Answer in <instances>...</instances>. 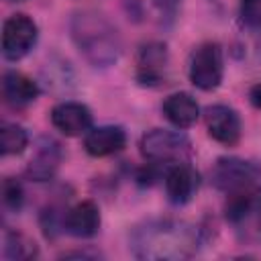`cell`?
I'll use <instances>...</instances> for the list:
<instances>
[{
    "label": "cell",
    "mask_w": 261,
    "mask_h": 261,
    "mask_svg": "<svg viewBox=\"0 0 261 261\" xmlns=\"http://www.w3.org/2000/svg\"><path fill=\"white\" fill-rule=\"evenodd\" d=\"M63 161V149L53 137H41L35 145L33 157L27 163V177L33 181H49L55 177Z\"/></svg>",
    "instance_id": "cell-11"
},
{
    "label": "cell",
    "mask_w": 261,
    "mask_h": 261,
    "mask_svg": "<svg viewBox=\"0 0 261 261\" xmlns=\"http://www.w3.org/2000/svg\"><path fill=\"white\" fill-rule=\"evenodd\" d=\"M2 206L8 212H20L24 206V188L16 177L2 179Z\"/></svg>",
    "instance_id": "cell-19"
},
{
    "label": "cell",
    "mask_w": 261,
    "mask_h": 261,
    "mask_svg": "<svg viewBox=\"0 0 261 261\" xmlns=\"http://www.w3.org/2000/svg\"><path fill=\"white\" fill-rule=\"evenodd\" d=\"M153 4H155V8H157L163 16H169V18H171V16L177 12L181 0H153Z\"/></svg>",
    "instance_id": "cell-21"
},
{
    "label": "cell",
    "mask_w": 261,
    "mask_h": 261,
    "mask_svg": "<svg viewBox=\"0 0 261 261\" xmlns=\"http://www.w3.org/2000/svg\"><path fill=\"white\" fill-rule=\"evenodd\" d=\"M59 257L61 259H71V257H77V259H98V257H102V253H98V251H67V253H61Z\"/></svg>",
    "instance_id": "cell-22"
},
{
    "label": "cell",
    "mask_w": 261,
    "mask_h": 261,
    "mask_svg": "<svg viewBox=\"0 0 261 261\" xmlns=\"http://www.w3.org/2000/svg\"><path fill=\"white\" fill-rule=\"evenodd\" d=\"M2 257L8 261H31L39 257V247L37 243L27 237L24 232L4 228L2 234Z\"/></svg>",
    "instance_id": "cell-16"
},
{
    "label": "cell",
    "mask_w": 261,
    "mask_h": 261,
    "mask_svg": "<svg viewBox=\"0 0 261 261\" xmlns=\"http://www.w3.org/2000/svg\"><path fill=\"white\" fill-rule=\"evenodd\" d=\"M204 124L208 137L224 147H234L243 135V122L239 112L228 104H212L204 110Z\"/></svg>",
    "instance_id": "cell-8"
},
{
    "label": "cell",
    "mask_w": 261,
    "mask_h": 261,
    "mask_svg": "<svg viewBox=\"0 0 261 261\" xmlns=\"http://www.w3.org/2000/svg\"><path fill=\"white\" fill-rule=\"evenodd\" d=\"M6 2H22V0H6Z\"/></svg>",
    "instance_id": "cell-24"
},
{
    "label": "cell",
    "mask_w": 261,
    "mask_h": 261,
    "mask_svg": "<svg viewBox=\"0 0 261 261\" xmlns=\"http://www.w3.org/2000/svg\"><path fill=\"white\" fill-rule=\"evenodd\" d=\"M126 147V130L118 124L92 126L84 135V149L90 157H110Z\"/></svg>",
    "instance_id": "cell-13"
},
{
    "label": "cell",
    "mask_w": 261,
    "mask_h": 261,
    "mask_svg": "<svg viewBox=\"0 0 261 261\" xmlns=\"http://www.w3.org/2000/svg\"><path fill=\"white\" fill-rule=\"evenodd\" d=\"M249 100H251V104H253L257 110H261V84H255V86L249 90Z\"/></svg>",
    "instance_id": "cell-23"
},
{
    "label": "cell",
    "mask_w": 261,
    "mask_h": 261,
    "mask_svg": "<svg viewBox=\"0 0 261 261\" xmlns=\"http://www.w3.org/2000/svg\"><path fill=\"white\" fill-rule=\"evenodd\" d=\"M39 41V27L37 22L24 14L14 12L2 24V57L10 63L24 59Z\"/></svg>",
    "instance_id": "cell-6"
},
{
    "label": "cell",
    "mask_w": 261,
    "mask_h": 261,
    "mask_svg": "<svg viewBox=\"0 0 261 261\" xmlns=\"http://www.w3.org/2000/svg\"><path fill=\"white\" fill-rule=\"evenodd\" d=\"M141 155L145 161L151 163H161V165H171L177 161H186L192 153V143L188 135L177 128H151L141 137Z\"/></svg>",
    "instance_id": "cell-3"
},
{
    "label": "cell",
    "mask_w": 261,
    "mask_h": 261,
    "mask_svg": "<svg viewBox=\"0 0 261 261\" xmlns=\"http://www.w3.org/2000/svg\"><path fill=\"white\" fill-rule=\"evenodd\" d=\"M49 120L55 130H59L65 137H84L94 126L92 110L84 102L65 100L51 108Z\"/></svg>",
    "instance_id": "cell-10"
},
{
    "label": "cell",
    "mask_w": 261,
    "mask_h": 261,
    "mask_svg": "<svg viewBox=\"0 0 261 261\" xmlns=\"http://www.w3.org/2000/svg\"><path fill=\"white\" fill-rule=\"evenodd\" d=\"M65 210L59 204H47L41 214H39V222L43 228V234L47 239H55L59 232H63V218H65Z\"/></svg>",
    "instance_id": "cell-18"
},
{
    "label": "cell",
    "mask_w": 261,
    "mask_h": 261,
    "mask_svg": "<svg viewBox=\"0 0 261 261\" xmlns=\"http://www.w3.org/2000/svg\"><path fill=\"white\" fill-rule=\"evenodd\" d=\"M188 77L194 88L202 92H214L224 80V51L216 41L200 43L188 63Z\"/></svg>",
    "instance_id": "cell-4"
},
{
    "label": "cell",
    "mask_w": 261,
    "mask_h": 261,
    "mask_svg": "<svg viewBox=\"0 0 261 261\" xmlns=\"http://www.w3.org/2000/svg\"><path fill=\"white\" fill-rule=\"evenodd\" d=\"M200 173L196 171L194 165L188 161H177L167 165L163 173V186H165V196L169 204L173 206H186L194 200V196L200 190Z\"/></svg>",
    "instance_id": "cell-9"
},
{
    "label": "cell",
    "mask_w": 261,
    "mask_h": 261,
    "mask_svg": "<svg viewBox=\"0 0 261 261\" xmlns=\"http://www.w3.org/2000/svg\"><path fill=\"white\" fill-rule=\"evenodd\" d=\"M39 94H41L39 84L27 73L16 69H6L2 73V98L10 108L14 110L27 108L39 98Z\"/></svg>",
    "instance_id": "cell-14"
},
{
    "label": "cell",
    "mask_w": 261,
    "mask_h": 261,
    "mask_svg": "<svg viewBox=\"0 0 261 261\" xmlns=\"http://www.w3.org/2000/svg\"><path fill=\"white\" fill-rule=\"evenodd\" d=\"M169 73V51L163 41H147L135 59V80L145 88H159Z\"/></svg>",
    "instance_id": "cell-7"
},
{
    "label": "cell",
    "mask_w": 261,
    "mask_h": 261,
    "mask_svg": "<svg viewBox=\"0 0 261 261\" xmlns=\"http://www.w3.org/2000/svg\"><path fill=\"white\" fill-rule=\"evenodd\" d=\"M200 228L177 218H149L133 228L130 255L145 261H179L198 253Z\"/></svg>",
    "instance_id": "cell-1"
},
{
    "label": "cell",
    "mask_w": 261,
    "mask_h": 261,
    "mask_svg": "<svg viewBox=\"0 0 261 261\" xmlns=\"http://www.w3.org/2000/svg\"><path fill=\"white\" fill-rule=\"evenodd\" d=\"M69 35L84 59L94 67H110L122 53V39L114 22L92 8L80 10L69 20Z\"/></svg>",
    "instance_id": "cell-2"
},
{
    "label": "cell",
    "mask_w": 261,
    "mask_h": 261,
    "mask_svg": "<svg viewBox=\"0 0 261 261\" xmlns=\"http://www.w3.org/2000/svg\"><path fill=\"white\" fill-rule=\"evenodd\" d=\"M239 20L251 31L261 29V0H239Z\"/></svg>",
    "instance_id": "cell-20"
},
{
    "label": "cell",
    "mask_w": 261,
    "mask_h": 261,
    "mask_svg": "<svg viewBox=\"0 0 261 261\" xmlns=\"http://www.w3.org/2000/svg\"><path fill=\"white\" fill-rule=\"evenodd\" d=\"M29 147V133L18 122H2L0 126V153L2 157L20 155Z\"/></svg>",
    "instance_id": "cell-17"
},
{
    "label": "cell",
    "mask_w": 261,
    "mask_h": 261,
    "mask_svg": "<svg viewBox=\"0 0 261 261\" xmlns=\"http://www.w3.org/2000/svg\"><path fill=\"white\" fill-rule=\"evenodd\" d=\"M210 184L222 194H234L261 184V165L241 157H220L210 169Z\"/></svg>",
    "instance_id": "cell-5"
},
{
    "label": "cell",
    "mask_w": 261,
    "mask_h": 261,
    "mask_svg": "<svg viewBox=\"0 0 261 261\" xmlns=\"http://www.w3.org/2000/svg\"><path fill=\"white\" fill-rule=\"evenodd\" d=\"M102 224L100 208L94 200H82L65 210L63 232L75 239H92L98 234Z\"/></svg>",
    "instance_id": "cell-12"
},
{
    "label": "cell",
    "mask_w": 261,
    "mask_h": 261,
    "mask_svg": "<svg viewBox=\"0 0 261 261\" xmlns=\"http://www.w3.org/2000/svg\"><path fill=\"white\" fill-rule=\"evenodd\" d=\"M161 112L175 128H181V130L194 126L200 118V106L196 98L188 92L169 94L161 104Z\"/></svg>",
    "instance_id": "cell-15"
}]
</instances>
